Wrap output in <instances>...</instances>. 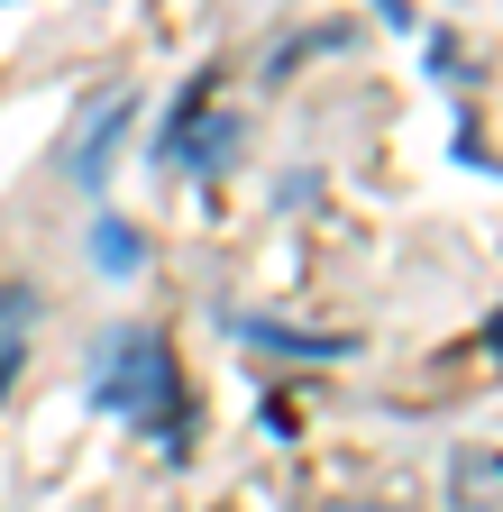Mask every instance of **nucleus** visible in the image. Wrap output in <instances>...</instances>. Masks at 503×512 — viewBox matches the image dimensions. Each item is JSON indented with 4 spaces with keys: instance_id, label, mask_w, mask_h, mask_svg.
Returning a JSON list of instances; mask_svg holds the SVG:
<instances>
[{
    "instance_id": "nucleus-1",
    "label": "nucleus",
    "mask_w": 503,
    "mask_h": 512,
    "mask_svg": "<svg viewBox=\"0 0 503 512\" xmlns=\"http://www.w3.org/2000/svg\"><path fill=\"white\" fill-rule=\"evenodd\" d=\"M92 403L156 430L165 448H183V384H174V348L156 330H119L101 348V375H92Z\"/></svg>"
},
{
    "instance_id": "nucleus-3",
    "label": "nucleus",
    "mask_w": 503,
    "mask_h": 512,
    "mask_svg": "<svg viewBox=\"0 0 503 512\" xmlns=\"http://www.w3.org/2000/svg\"><path fill=\"white\" fill-rule=\"evenodd\" d=\"M449 485H458V512H494V448H458Z\"/></svg>"
},
{
    "instance_id": "nucleus-2",
    "label": "nucleus",
    "mask_w": 503,
    "mask_h": 512,
    "mask_svg": "<svg viewBox=\"0 0 503 512\" xmlns=\"http://www.w3.org/2000/svg\"><path fill=\"white\" fill-rule=\"evenodd\" d=\"M220 138H229V128L211 119V83H193V101H183V119L165 128V156H183V165H211V156H220Z\"/></svg>"
},
{
    "instance_id": "nucleus-4",
    "label": "nucleus",
    "mask_w": 503,
    "mask_h": 512,
    "mask_svg": "<svg viewBox=\"0 0 503 512\" xmlns=\"http://www.w3.org/2000/svg\"><path fill=\"white\" fill-rule=\"evenodd\" d=\"M92 247H101V256H110V266H138V238H129V229H101V238H92Z\"/></svg>"
},
{
    "instance_id": "nucleus-5",
    "label": "nucleus",
    "mask_w": 503,
    "mask_h": 512,
    "mask_svg": "<svg viewBox=\"0 0 503 512\" xmlns=\"http://www.w3.org/2000/svg\"><path fill=\"white\" fill-rule=\"evenodd\" d=\"M330 512H385V503H330Z\"/></svg>"
}]
</instances>
